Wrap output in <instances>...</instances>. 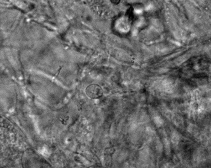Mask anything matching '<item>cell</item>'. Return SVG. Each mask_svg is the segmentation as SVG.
<instances>
[{"label": "cell", "instance_id": "1", "mask_svg": "<svg viewBox=\"0 0 211 168\" xmlns=\"http://www.w3.org/2000/svg\"><path fill=\"white\" fill-rule=\"evenodd\" d=\"M86 92L87 96L91 99H98L103 95L102 88L97 84H93L87 86Z\"/></svg>", "mask_w": 211, "mask_h": 168}, {"label": "cell", "instance_id": "2", "mask_svg": "<svg viewBox=\"0 0 211 168\" xmlns=\"http://www.w3.org/2000/svg\"><path fill=\"white\" fill-rule=\"evenodd\" d=\"M180 137L177 132H175L172 134L171 137V141L173 144L177 145L180 142Z\"/></svg>", "mask_w": 211, "mask_h": 168}, {"label": "cell", "instance_id": "3", "mask_svg": "<svg viewBox=\"0 0 211 168\" xmlns=\"http://www.w3.org/2000/svg\"><path fill=\"white\" fill-rule=\"evenodd\" d=\"M154 122L157 127H160L163 125L164 121L162 118L159 116H156L154 119Z\"/></svg>", "mask_w": 211, "mask_h": 168}, {"label": "cell", "instance_id": "4", "mask_svg": "<svg viewBox=\"0 0 211 168\" xmlns=\"http://www.w3.org/2000/svg\"><path fill=\"white\" fill-rule=\"evenodd\" d=\"M164 145L166 150L168 152L170 148V143L168 140L165 139L164 141Z\"/></svg>", "mask_w": 211, "mask_h": 168}, {"label": "cell", "instance_id": "5", "mask_svg": "<svg viewBox=\"0 0 211 168\" xmlns=\"http://www.w3.org/2000/svg\"><path fill=\"white\" fill-rule=\"evenodd\" d=\"M110 2L113 4H118L120 3V1H111Z\"/></svg>", "mask_w": 211, "mask_h": 168}, {"label": "cell", "instance_id": "6", "mask_svg": "<svg viewBox=\"0 0 211 168\" xmlns=\"http://www.w3.org/2000/svg\"><path fill=\"white\" fill-rule=\"evenodd\" d=\"M141 11L140 10H136V13H141Z\"/></svg>", "mask_w": 211, "mask_h": 168}]
</instances>
